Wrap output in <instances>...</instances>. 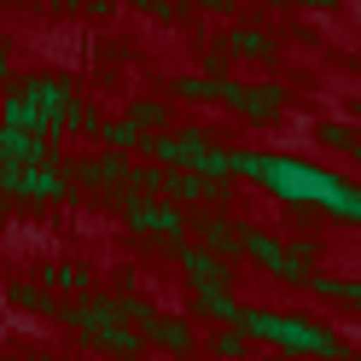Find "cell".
I'll use <instances>...</instances> for the list:
<instances>
[{"instance_id": "cell-15", "label": "cell", "mask_w": 361, "mask_h": 361, "mask_svg": "<svg viewBox=\"0 0 361 361\" xmlns=\"http://www.w3.org/2000/svg\"><path fill=\"white\" fill-rule=\"evenodd\" d=\"M12 303L24 309V314H64V309H71V303L53 298V286H24V280L12 286Z\"/></svg>"}, {"instance_id": "cell-18", "label": "cell", "mask_w": 361, "mask_h": 361, "mask_svg": "<svg viewBox=\"0 0 361 361\" xmlns=\"http://www.w3.org/2000/svg\"><path fill=\"white\" fill-rule=\"evenodd\" d=\"M228 53H239V59H268V53H274V41H268L262 30H251V24H233V30H228Z\"/></svg>"}, {"instance_id": "cell-17", "label": "cell", "mask_w": 361, "mask_h": 361, "mask_svg": "<svg viewBox=\"0 0 361 361\" xmlns=\"http://www.w3.org/2000/svg\"><path fill=\"white\" fill-rule=\"evenodd\" d=\"M128 123H140L146 134H169V123H175V111H169L164 99H134V105H128Z\"/></svg>"}, {"instance_id": "cell-12", "label": "cell", "mask_w": 361, "mask_h": 361, "mask_svg": "<svg viewBox=\"0 0 361 361\" xmlns=\"http://www.w3.org/2000/svg\"><path fill=\"white\" fill-rule=\"evenodd\" d=\"M146 344H152V350H164V355H180V361H187V355L198 350V338H192V321H187V314H164V321L152 326Z\"/></svg>"}, {"instance_id": "cell-24", "label": "cell", "mask_w": 361, "mask_h": 361, "mask_svg": "<svg viewBox=\"0 0 361 361\" xmlns=\"http://www.w3.org/2000/svg\"><path fill=\"white\" fill-rule=\"evenodd\" d=\"M303 6H309V12H332L338 0H303Z\"/></svg>"}, {"instance_id": "cell-9", "label": "cell", "mask_w": 361, "mask_h": 361, "mask_svg": "<svg viewBox=\"0 0 361 361\" xmlns=\"http://www.w3.org/2000/svg\"><path fill=\"white\" fill-rule=\"evenodd\" d=\"M187 309L192 314H210V321H221V326H239L251 303H233V286H192Z\"/></svg>"}, {"instance_id": "cell-8", "label": "cell", "mask_w": 361, "mask_h": 361, "mask_svg": "<svg viewBox=\"0 0 361 361\" xmlns=\"http://www.w3.org/2000/svg\"><path fill=\"white\" fill-rule=\"evenodd\" d=\"M128 175H134V164H128L123 152H94V157H82V164H76V180H82V187H94V192L128 187Z\"/></svg>"}, {"instance_id": "cell-5", "label": "cell", "mask_w": 361, "mask_h": 361, "mask_svg": "<svg viewBox=\"0 0 361 361\" xmlns=\"http://www.w3.org/2000/svg\"><path fill=\"white\" fill-rule=\"evenodd\" d=\"M216 152V140L204 128H169V134H152L146 140V164H164V169H204V157Z\"/></svg>"}, {"instance_id": "cell-26", "label": "cell", "mask_w": 361, "mask_h": 361, "mask_svg": "<svg viewBox=\"0 0 361 361\" xmlns=\"http://www.w3.org/2000/svg\"><path fill=\"white\" fill-rule=\"evenodd\" d=\"M18 361H64V355H18Z\"/></svg>"}, {"instance_id": "cell-20", "label": "cell", "mask_w": 361, "mask_h": 361, "mask_svg": "<svg viewBox=\"0 0 361 361\" xmlns=\"http://www.w3.org/2000/svg\"><path fill=\"white\" fill-rule=\"evenodd\" d=\"M47 286H53V291H71V298H87V291H94V280H87L82 262H59V268H47Z\"/></svg>"}, {"instance_id": "cell-28", "label": "cell", "mask_w": 361, "mask_h": 361, "mask_svg": "<svg viewBox=\"0 0 361 361\" xmlns=\"http://www.w3.org/2000/svg\"><path fill=\"white\" fill-rule=\"evenodd\" d=\"M350 157H355V164H361V146H355V152H350Z\"/></svg>"}, {"instance_id": "cell-4", "label": "cell", "mask_w": 361, "mask_h": 361, "mask_svg": "<svg viewBox=\"0 0 361 361\" xmlns=\"http://www.w3.org/2000/svg\"><path fill=\"white\" fill-rule=\"evenodd\" d=\"M123 221H128L140 239H187L192 210L169 204V198H123Z\"/></svg>"}, {"instance_id": "cell-19", "label": "cell", "mask_w": 361, "mask_h": 361, "mask_svg": "<svg viewBox=\"0 0 361 361\" xmlns=\"http://www.w3.org/2000/svg\"><path fill=\"white\" fill-rule=\"evenodd\" d=\"M326 303H344V309H361V280H338V274H314L309 280Z\"/></svg>"}, {"instance_id": "cell-10", "label": "cell", "mask_w": 361, "mask_h": 361, "mask_svg": "<svg viewBox=\"0 0 361 361\" xmlns=\"http://www.w3.org/2000/svg\"><path fill=\"white\" fill-rule=\"evenodd\" d=\"M192 228H198V245L204 251H216V257H245V228H233L228 216H192Z\"/></svg>"}, {"instance_id": "cell-22", "label": "cell", "mask_w": 361, "mask_h": 361, "mask_svg": "<svg viewBox=\"0 0 361 361\" xmlns=\"http://www.w3.org/2000/svg\"><path fill=\"white\" fill-rule=\"evenodd\" d=\"M314 140H321L326 152H355L361 146V134L350 123H314Z\"/></svg>"}, {"instance_id": "cell-6", "label": "cell", "mask_w": 361, "mask_h": 361, "mask_svg": "<svg viewBox=\"0 0 361 361\" xmlns=\"http://www.w3.org/2000/svg\"><path fill=\"white\" fill-rule=\"evenodd\" d=\"M169 257L187 268V280H192V286H233V280H239V262L204 251V245H175Z\"/></svg>"}, {"instance_id": "cell-13", "label": "cell", "mask_w": 361, "mask_h": 361, "mask_svg": "<svg viewBox=\"0 0 361 361\" xmlns=\"http://www.w3.org/2000/svg\"><path fill=\"white\" fill-rule=\"evenodd\" d=\"M286 251H291L286 239L262 233V228H245V257H251V262L262 268V274H280V268H286Z\"/></svg>"}, {"instance_id": "cell-7", "label": "cell", "mask_w": 361, "mask_h": 361, "mask_svg": "<svg viewBox=\"0 0 361 361\" xmlns=\"http://www.w3.org/2000/svg\"><path fill=\"white\" fill-rule=\"evenodd\" d=\"M0 164L6 169H30V164H59V152L47 134H35V128H0Z\"/></svg>"}, {"instance_id": "cell-2", "label": "cell", "mask_w": 361, "mask_h": 361, "mask_svg": "<svg viewBox=\"0 0 361 361\" xmlns=\"http://www.w3.org/2000/svg\"><path fill=\"white\" fill-rule=\"evenodd\" d=\"M239 332H251L262 338V344H274L286 355H321V361H344V344H338V332L321 326V321H309V314H274V309H245V321Z\"/></svg>"}, {"instance_id": "cell-3", "label": "cell", "mask_w": 361, "mask_h": 361, "mask_svg": "<svg viewBox=\"0 0 361 361\" xmlns=\"http://www.w3.org/2000/svg\"><path fill=\"white\" fill-rule=\"evenodd\" d=\"M0 187L18 204H71V175L64 164H30V169H0Z\"/></svg>"}, {"instance_id": "cell-21", "label": "cell", "mask_w": 361, "mask_h": 361, "mask_svg": "<svg viewBox=\"0 0 361 361\" xmlns=\"http://www.w3.org/2000/svg\"><path fill=\"white\" fill-rule=\"evenodd\" d=\"M210 355H216V361H245V355H251V332H239V326L216 332V338H210Z\"/></svg>"}, {"instance_id": "cell-14", "label": "cell", "mask_w": 361, "mask_h": 361, "mask_svg": "<svg viewBox=\"0 0 361 361\" xmlns=\"http://www.w3.org/2000/svg\"><path fill=\"white\" fill-rule=\"evenodd\" d=\"M94 134H99V146H105V152H123V157H128V152H146V140H152V134H146L140 123H128V117L99 123Z\"/></svg>"}, {"instance_id": "cell-25", "label": "cell", "mask_w": 361, "mask_h": 361, "mask_svg": "<svg viewBox=\"0 0 361 361\" xmlns=\"http://www.w3.org/2000/svg\"><path fill=\"white\" fill-rule=\"evenodd\" d=\"M111 6H117V0H94V12H99V18H111Z\"/></svg>"}, {"instance_id": "cell-23", "label": "cell", "mask_w": 361, "mask_h": 361, "mask_svg": "<svg viewBox=\"0 0 361 361\" xmlns=\"http://www.w3.org/2000/svg\"><path fill=\"white\" fill-rule=\"evenodd\" d=\"M332 221H344V228H361V180H350L344 198L332 204Z\"/></svg>"}, {"instance_id": "cell-1", "label": "cell", "mask_w": 361, "mask_h": 361, "mask_svg": "<svg viewBox=\"0 0 361 361\" xmlns=\"http://www.w3.org/2000/svg\"><path fill=\"white\" fill-rule=\"evenodd\" d=\"M6 123L12 128H35V134H47V140H59V134H71V128H87V134L99 128L82 111L76 87L64 76H24L6 94Z\"/></svg>"}, {"instance_id": "cell-16", "label": "cell", "mask_w": 361, "mask_h": 361, "mask_svg": "<svg viewBox=\"0 0 361 361\" xmlns=\"http://www.w3.org/2000/svg\"><path fill=\"white\" fill-rule=\"evenodd\" d=\"M117 314H123V326L146 332V338H152V326H157V321H164V314H157L146 298H134V291H117Z\"/></svg>"}, {"instance_id": "cell-27", "label": "cell", "mask_w": 361, "mask_h": 361, "mask_svg": "<svg viewBox=\"0 0 361 361\" xmlns=\"http://www.w3.org/2000/svg\"><path fill=\"white\" fill-rule=\"evenodd\" d=\"M268 6H303V0H268Z\"/></svg>"}, {"instance_id": "cell-11", "label": "cell", "mask_w": 361, "mask_h": 361, "mask_svg": "<svg viewBox=\"0 0 361 361\" xmlns=\"http://www.w3.org/2000/svg\"><path fill=\"white\" fill-rule=\"evenodd\" d=\"M291 105V94L280 82H257V87H245V99H239V117L245 123H280V111Z\"/></svg>"}]
</instances>
